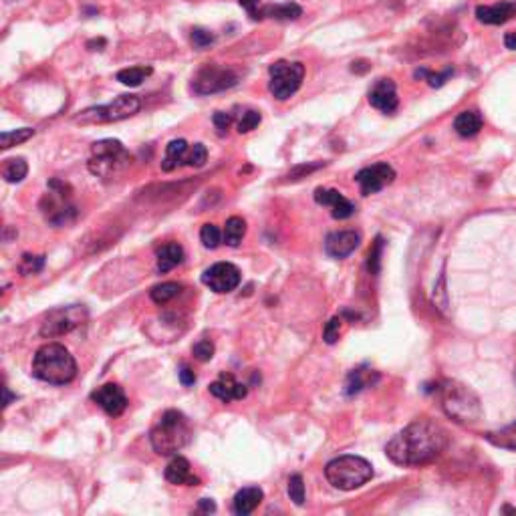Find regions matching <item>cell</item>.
<instances>
[{
    "label": "cell",
    "mask_w": 516,
    "mask_h": 516,
    "mask_svg": "<svg viewBox=\"0 0 516 516\" xmlns=\"http://www.w3.org/2000/svg\"><path fill=\"white\" fill-rule=\"evenodd\" d=\"M396 180V169L391 168L386 162H379L374 166L359 169L355 174V181L359 184L363 196H371V194L381 192L386 186Z\"/></svg>",
    "instance_id": "cell-12"
},
{
    "label": "cell",
    "mask_w": 516,
    "mask_h": 516,
    "mask_svg": "<svg viewBox=\"0 0 516 516\" xmlns=\"http://www.w3.org/2000/svg\"><path fill=\"white\" fill-rule=\"evenodd\" d=\"M454 75V71L452 69H446L444 73H430L426 69H420V71H415V77H427V83L432 85V87H442L448 79Z\"/></svg>",
    "instance_id": "cell-37"
},
{
    "label": "cell",
    "mask_w": 516,
    "mask_h": 516,
    "mask_svg": "<svg viewBox=\"0 0 516 516\" xmlns=\"http://www.w3.org/2000/svg\"><path fill=\"white\" fill-rule=\"evenodd\" d=\"M210 393H212L214 398H218L220 401L228 403V401L234 400H245L248 389H246V386H242L240 381H236L234 375L222 374L218 379L210 386Z\"/></svg>",
    "instance_id": "cell-18"
},
{
    "label": "cell",
    "mask_w": 516,
    "mask_h": 516,
    "mask_svg": "<svg viewBox=\"0 0 516 516\" xmlns=\"http://www.w3.org/2000/svg\"><path fill=\"white\" fill-rule=\"evenodd\" d=\"M192 351L194 357H196L198 361H210V359L214 357V345H212V341H208V339L198 341V343L192 347Z\"/></svg>",
    "instance_id": "cell-39"
},
{
    "label": "cell",
    "mask_w": 516,
    "mask_h": 516,
    "mask_svg": "<svg viewBox=\"0 0 516 516\" xmlns=\"http://www.w3.org/2000/svg\"><path fill=\"white\" fill-rule=\"evenodd\" d=\"M200 510H204V512H214V510H216V504L212 503L210 498H202V500H200Z\"/></svg>",
    "instance_id": "cell-46"
},
{
    "label": "cell",
    "mask_w": 516,
    "mask_h": 516,
    "mask_svg": "<svg viewBox=\"0 0 516 516\" xmlns=\"http://www.w3.org/2000/svg\"><path fill=\"white\" fill-rule=\"evenodd\" d=\"M150 75H152V67H129V69H123V71L117 73V81L128 85V87H138Z\"/></svg>",
    "instance_id": "cell-27"
},
{
    "label": "cell",
    "mask_w": 516,
    "mask_h": 516,
    "mask_svg": "<svg viewBox=\"0 0 516 516\" xmlns=\"http://www.w3.org/2000/svg\"><path fill=\"white\" fill-rule=\"evenodd\" d=\"M240 271L238 267H234L232 262H216L202 274V283L210 286V291L214 293H232L234 288L240 284Z\"/></svg>",
    "instance_id": "cell-11"
},
{
    "label": "cell",
    "mask_w": 516,
    "mask_h": 516,
    "mask_svg": "<svg viewBox=\"0 0 516 516\" xmlns=\"http://www.w3.org/2000/svg\"><path fill=\"white\" fill-rule=\"evenodd\" d=\"M303 14V9L297 2H284V4H269L260 11L262 18H276V21H295Z\"/></svg>",
    "instance_id": "cell-24"
},
{
    "label": "cell",
    "mask_w": 516,
    "mask_h": 516,
    "mask_svg": "<svg viewBox=\"0 0 516 516\" xmlns=\"http://www.w3.org/2000/svg\"><path fill=\"white\" fill-rule=\"evenodd\" d=\"M200 238H202V245L206 246V248H218L220 246V240H222V234H220V228L218 226H214V224H204L202 226V230H200Z\"/></svg>",
    "instance_id": "cell-34"
},
{
    "label": "cell",
    "mask_w": 516,
    "mask_h": 516,
    "mask_svg": "<svg viewBox=\"0 0 516 516\" xmlns=\"http://www.w3.org/2000/svg\"><path fill=\"white\" fill-rule=\"evenodd\" d=\"M33 375L51 386H67L77 377V363L59 343H47L33 357Z\"/></svg>",
    "instance_id": "cell-2"
},
{
    "label": "cell",
    "mask_w": 516,
    "mask_h": 516,
    "mask_svg": "<svg viewBox=\"0 0 516 516\" xmlns=\"http://www.w3.org/2000/svg\"><path fill=\"white\" fill-rule=\"evenodd\" d=\"M212 121H214V125L218 128L220 133H224L226 129L230 128V123H232V116L226 113V111H216L214 117H212Z\"/></svg>",
    "instance_id": "cell-42"
},
{
    "label": "cell",
    "mask_w": 516,
    "mask_h": 516,
    "mask_svg": "<svg viewBox=\"0 0 516 516\" xmlns=\"http://www.w3.org/2000/svg\"><path fill=\"white\" fill-rule=\"evenodd\" d=\"M26 174H28V166H26V162L23 157L9 159V162L4 164V168H2V176H4V180L9 181V184H18V181H23L26 178Z\"/></svg>",
    "instance_id": "cell-29"
},
{
    "label": "cell",
    "mask_w": 516,
    "mask_h": 516,
    "mask_svg": "<svg viewBox=\"0 0 516 516\" xmlns=\"http://www.w3.org/2000/svg\"><path fill=\"white\" fill-rule=\"evenodd\" d=\"M442 393V408L448 417L460 424L478 422L482 415V405L478 396L470 387L462 386L458 381H446L439 387Z\"/></svg>",
    "instance_id": "cell-5"
},
{
    "label": "cell",
    "mask_w": 516,
    "mask_h": 516,
    "mask_svg": "<svg viewBox=\"0 0 516 516\" xmlns=\"http://www.w3.org/2000/svg\"><path fill=\"white\" fill-rule=\"evenodd\" d=\"M190 438H192V426L188 417L178 410H168L164 413L150 434L152 448L159 456L178 454L190 442Z\"/></svg>",
    "instance_id": "cell-3"
},
{
    "label": "cell",
    "mask_w": 516,
    "mask_h": 516,
    "mask_svg": "<svg viewBox=\"0 0 516 516\" xmlns=\"http://www.w3.org/2000/svg\"><path fill=\"white\" fill-rule=\"evenodd\" d=\"M188 143L186 140H174L168 143L166 147V155L162 159V169L164 172H174L176 168H180L186 164V154H188Z\"/></svg>",
    "instance_id": "cell-22"
},
{
    "label": "cell",
    "mask_w": 516,
    "mask_h": 516,
    "mask_svg": "<svg viewBox=\"0 0 516 516\" xmlns=\"http://www.w3.org/2000/svg\"><path fill=\"white\" fill-rule=\"evenodd\" d=\"M93 157L89 159V172L99 178H111L128 168L131 157L129 152L117 140H101L91 147Z\"/></svg>",
    "instance_id": "cell-6"
},
{
    "label": "cell",
    "mask_w": 516,
    "mask_h": 516,
    "mask_svg": "<svg viewBox=\"0 0 516 516\" xmlns=\"http://www.w3.org/2000/svg\"><path fill=\"white\" fill-rule=\"evenodd\" d=\"M89 313L83 305H71V307H61V309L51 310L45 321L40 325V335L43 337H61L64 333H71L77 329L79 325L87 321Z\"/></svg>",
    "instance_id": "cell-9"
},
{
    "label": "cell",
    "mask_w": 516,
    "mask_h": 516,
    "mask_svg": "<svg viewBox=\"0 0 516 516\" xmlns=\"http://www.w3.org/2000/svg\"><path fill=\"white\" fill-rule=\"evenodd\" d=\"M192 43L196 49H206L214 43V35L206 30V28H194L192 30Z\"/></svg>",
    "instance_id": "cell-40"
},
{
    "label": "cell",
    "mask_w": 516,
    "mask_h": 516,
    "mask_svg": "<svg viewBox=\"0 0 516 516\" xmlns=\"http://www.w3.org/2000/svg\"><path fill=\"white\" fill-rule=\"evenodd\" d=\"M269 73H271V83H269L271 93L279 101H286L301 89L305 79V64L298 61H279L271 64Z\"/></svg>",
    "instance_id": "cell-8"
},
{
    "label": "cell",
    "mask_w": 516,
    "mask_h": 516,
    "mask_svg": "<svg viewBox=\"0 0 516 516\" xmlns=\"http://www.w3.org/2000/svg\"><path fill=\"white\" fill-rule=\"evenodd\" d=\"M33 135H35V129L30 128L16 129V131H4V133L0 135V147H2V150H9V147H13V145H18V143L30 140Z\"/></svg>",
    "instance_id": "cell-31"
},
{
    "label": "cell",
    "mask_w": 516,
    "mask_h": 516,
    "mask_svg": "<svg viewBox=\"0 0 516 516\" xmlns=\"http://www.w3.org/2000/svg\"><path fill=\"white\" fill-rule=\"evenodd\" d=\"M181 262H184V248L178 242H168L157 248V271L162 274L176 269Z\"/></svg>",
    "instance_id": "cell-21"
},
{
    "label": "cell",
    "mask_w": 516,
    "mask_h": 516,
    "mask_svg": "<svg viewBox=\"0 0 516 516\" xmlns=\"http://www.w3.org/2000/svg\"><path fill=\"white\" fill-rule=\"evenodd\" d=\"M236 83H238V75L234 73L232 69L208 64L198 73V77L194 79V91L198 95H210V93L230 89Z\"/></svg>",
    "instance_id": "cell-10"
},
{
    "label": "cell",
    "mask_w": 516,
    "mask_h": 516,
    "mask_svg": "<svg viewBox=\"0 0 516 516\" xmlns=\"http://www.w3.org/2000/svg\"><path fill=\"white\" fill-rule=\"evenodd\" d=\"M246 234V222L240 216H232L224 224V242L228 246H238Z\"/></svg>",
    "instance_id": "cell-26"
},
{
    "label": "cell",
    "mask_w": 516,
    "mask_h": 516,
    "mask_svg": "<svg viewBox=\"0 0 516 516\" xmlns=\"http://www.w3.org/2000/svg\"><path fill=\"white\" fill-rule=\"evenodd\" d=\"M45 267V257H33V254H25L23 262H21V272L23 274H37L43 271Z\"/></svg>",
    "instance_id": "cell-38"
},
{
    "label": "cell",
    "mask_w": 516,
    "mask_h": 516,
    "mask_svg": "<svg viewBox=\"0 0 516 516\" xmlns=\"http://www.w3.org/2000/svg\"><path fill=\"white\" fill-rule=\"evenodd\" d=\"M208 159V150L202 143H194L192 147L188 150L186 154V166H192V168H202Z\"/></svg>",
    "instance_id": "cell-33"
},
{
    "label": "cell",
    "mask_w": 516,
    "mask_h": 516,
    "mask_svg": "<svg viewBox=\"0 0 516 516\" xmlns=\"http://www.w3.org/2000/svg\"><path fill=\"white\" fill-rule=\"evenodd\" d=\"M375 381H377V374L374 371H363V369H353L351 374H349V379H347V396H353V393H359L361 389L365 387L374 386Z\"/></svg>",
    "instance_id": "cell-25"
},
{
    "label": "cell",
    "mask_w": 516,
    "mask_h": 516,
    "mask_svg": "<svg viewBox=\"0 0 516 516\" xmlns=\"http://www.w3.org/2000/svg\"><path fill=\"white\" fill-rule=\"evenodd\" d=\"M13 400H16V396H11L9 387H4V401H2V403H4V408H6V405H9V403H11Z\"/></svg>",
    "instance_id": "cell-48"
},
{
    "label": "cell",
    "mask_w": 516,
    "mask_h": 516,
    "mask_svg": "<svg viewBox=\"0 0 516 516\" xmlns=\"http://www.w3.org/2000/svg\"><path fill=\"white\" fill-rule=\"evenodd\" d=\"M515 16V0H504V2H496V4H482L476 9V18L484 25H504Z\"/></svg>",
    "instance_id": "cell-17"
},
{
    "label": "cell",
    "mask_w": 516,
    "mask_h": 516,
    "mask_svg": "<svg viewBox=\"0 0 516 516\" xmlns=\"http://www.w3.org/2000/svg\"><path fill=\"white\" fill-rule=\"evenodd\" d=\"M339 333H341V319H339V317H333L331 321L327 322V327H325V333H322V339H325V343L333 345L337 339H339Z\"/></svg>",
    "instance_id": "cell-41"
},
{
    "label": "cell",
    "mask_w": 516,
    "mask_h": 516,
    "mask_svg": "<svg viewBox=\"0 0 516 516\" xmlns=\"http://www.w3.org/2000/svg\"><path fill=\"white\" fill-rule=\"evenodd\" d=\"M288 496L297 506L305 504V482H303L301 474H293L288 478Z\"/></svg>",
    "instance_id": "cell-32"
},
{
    "label": "cell",
    "mask_w": 516,
    "mask_h": 516,
    "mask_svg": "<svg viewBox=\"0 0 516 516\" xmlns=\"http://www.w3.org/2000/svg\"><path fill=\"white\" fill-rule=\"evenodd\" d=\"M322 164H310V166H298L293 174H291V178L293 180H298L301 176H305V174H310V172H315V169H319L321 168Z\"/></svg>",
    "instance_id": "cell-45"
},
{
    "label": "cell",
    "mask_w": 516,
    "mask_h": 516,
    "mask_svg": "<svg viewBox=\"0 0 516 516\" xmlns=\"http://www.w3.org/2000/svg\"><path fill=\"white\" fill-rule=\"evenodd\" d=\"M504 45H506V49L516 51V33H508V35L504 37Z\"/></svg>",
    "instance_id": "cell-47"
},
{
    "label": "cell",
    "mask_w": 516,
    "mask_h": 516,
    "mask_svg": "<svg viewBox=\"0 0 516 516\" xmlns=\"http://www.w3.org/2000/svg\"><path fill=\"white\" fill-rule=\"evenodd\" d=\"M381 252H383V238L377 236L374 248L369 250V258H367V269L371 274H377L381 269Z\"/></svg>",
    "instance_id": "cell-35"
},
{
    "label": "cell",
    "mask_w": 516,
    "mask_h": 516,
    "mask_svg": "<svg viewBox=\"0 0 516 516\" xmlns=\"http://www.w3.org/2000/svg\"><path fill=\"white\" fill-rule=\"evenodd\" d=\"M369 103L374 105L375 109H379L381 113H393L400 105L396 83L391 79H379L374 85V89L369 91Z\"/></svg>",
    "instance_id": "cell-15"
},
{
    "label": "cell",
    "mask_w": 516,
    "mask_h": 516,
    "mask_svg": "<svg viewBox=\"0 0 516 516\" xmlns=\"http://www.w3.org/2000/svg\"><path fill=\"white\" fill-rule=\"evenodd\" d=\"M181 293L180 283H162L155 284L154 288L150 291V297L154 301L155 305H166L172 298H176Z\"/></svg>",
    "instance_id": "cell-28"
},
{
    "label": "cell",
    "mask_w": 516,
    "mask_h": 516,
    "mask_svg": "<svg viewBox=\"0 0 516 516\" xmlns=\"http://www.w3.org/2000/svg\"><path fill=\"white\" fill-rule=\"evenodd\" d=\"M178 375H180L181 386L190 387V386H194V383H196V374H194V371L190 369V367H188V365H181L180 371H178Z\"/></svg>",
    "instance_id": "cell-44"
},
{
    "label": "cell",
    "mask_w": 516,
    "mask_h": 516,
    "mask_svg": "<svg viewBox=\"0 0 516 516\" xmlns=\"http://www.w3.org/2000/svg\"><path fill=\"white\" fill-rule=\"evenodd\" d=\"M238 2H240L242 9H246V13L250 14L254 21H260V18H262V16H260V11H262V9H260V0H238Z\"/></svg>",
    "instance_id": "cell-43"
},
{
    "label": "cell",
    "mask_w": 516,
    "mask_h": 516,
    "mask_svg": "<svg viewBox=\"0 0 516 516\" xmlns=\"http://www.w3.org/2000/svg\"><path fill=\"white\" fill-rule=\"evenodd\" d=\"M325 476L333 488L355 490L374 478V466L361 456H339L325 466Z\"/></svg>",
    "instance_id": "cell-4"
},
{
    "label": "cell",
    "mask_w": 516,
    "mask_h": 516,
    "mask_svg": "<svg viewBox=\"0 0 516 516\" xmlns=\"http://www.w3.org/2000/svg\"><path fill=\"white\" fill-rule=\"evenodd\" d=\"M91 400L95 401L107 415L117 417L125 412L128 408V398H125V391L121 389V386L117 383H105V386L97 387L93 393H91Z\"/></svg>",
    "instance_id": "cell-13"
},
{
    "label": "cell",
    "mask_w": 516,
    "mask_h": 516,
    "mask_svg": "<svg viewBox=\"0 0 516 516\" xmlns=\"http://www.w3.org/2000/svg\"><path fill=\"white\" fill-rule=\"evenodd\" d=\"M488 442H492L494 446L498 448H506V450H516V422L510 424V426L503 427L498 432H490L488 436Z\"/></svg>",
    "instance_id": "cell-30"
},
{
    "label": "cell",
    "mask_w": 516,
    "mask_h": 516,
    "mask_svg": "<svg viewBox=\"0 0 516 516\" xmlns=\"http://www.w3.org/2000/svg\"><path fill=\"white\" fill-rule=\"evenodd\" d=\"M361 242V234L355 230L331 232L325 240V252L331 258H347Z\"/></svg>",
    "instance_id": "cell-16"
},
{
    "label": "cell",
    "mask_w": 516,
    "mask_h": 516,
    "mask_svg": "<svg viewBox=\"0 0 516 516\" xmlns=\"http://www.w3.org/2000/svg\"><path fill=\"white\" fill-rule=\"evenodd\" d=\"M166 480L169 484H176V486H198L200 484V478L194 476L190 462L181 456H176L166 468Z\"/></svg>",
    "instance_id": "cell-19"
},
{
    "label": "cell",
    "mask_w": 516,
    "mask_h": 516,
    "mask_svg": "<svg viewBox=\"0 0 516 516\" xmlns=\"http://www.w3.org/2000/svg\"><path fill=\"white\" fill-rule=\"evenodd\" d=\"M315 202L321 206L331 208V214L335 220L351 218L355 214V204L349 202L347 198L339 190H329V188H317L315 190Z\"/></svg>",
    "instance_id": "cell-14"
},
{
    "label": "cell",
    "mask_w": 516,
    "mask_h": 516,
    "mask_svg": "<svg viewBox=\"0 0 516 516\" xmlns=\"http://www.w3.org/2000/svg\"><path fill=\"white\" fill-rule=\"evenodd\" d=\"M140 107H142V101L138 95H119L111 103L97 105V107H89V109L81 111L75 117V123H81V125L113 123V121H121V119L135 116L140 111Z\"/></svg>",
    "instance_id": "cell-7"
},
{
    "label": "cell",
    "mask_w": 516,
    "mask_h": 516,
    "mask_svg": "<svg viewBox=\"0 0 516 516\" xmlns=\"http://www.w3.org/2000/svg\"><path fill=\"white\" fill-rule=\"evenodd\" d=\"M482 116L478 111H462L460 116L454 119V129L462 138H474L478 131L482 129Z\"/></svg>",
    "instance_id": "cell-23"
},
{
    "label": "cell",
    "mask_w": 516,
    "mask_h": 516,
    "mask_svg": "<svg viewBox=\"0 0 516 516\" xmlns=\"http://www.w3.org/2000/svg\"><path fill=\"white\" fill-rule=\"evenodd\" d=\"M260 121H262V116L258 111H254V109H250V111L242 113V117L238 119V131L240 133H248V131L257 129Z\"/></svg>",
    "instance_id": "cell-36"
},
{
    "label": "cell",
    "mask_w": 516,
    "mask_h": 516,
    "mask_svg": "<svg viewBox=\"0 0 516 516\" xmlns=\"http://www.w3.org/2000/svg\"><path fill=\"white\" fill-rule=\"evenodd\" d=\"M262 498H264V492L260 490L258 486H248V488L238 490L232 500L234 515L248 516L250 512H254L258 504L262 503Z\"/></svg>",
    "instance_id": "cell-20"
},
{
    "label": "cell",
    "mask_w": 516,
    "mask_h": 516,
    "mask_svg": "<svg viewBox=\"0 0 516 516\" xmlns=\"http://www.w3.org/2000/svg\"><path fill=\"white\" fill-rule=\"evenodd\" d=\"M448 446L446 430L432 420H417L389 439L386 454L398 466H424L442 456Z\"/></svg>",
    "instance_id": "cell-1"
}]
</instances>
